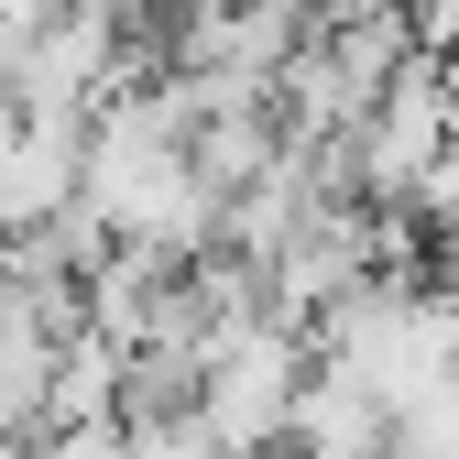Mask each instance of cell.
I'll return each instance as SVG.
<instances>
[{
  "label": "cell",
  "mask_w": 459,
  "mask_h": 459,
  "mask_svg": "<svg viewBox=\"0 0 459 459\" xmlns=\"http://www.w3.org/2000/svg\"><path fill=\"white\" fill-rule=\"evenodd\" d=\"M405 12H416L427 44H459V0H405Z\"/></svg>",
  "instance_id": "6da1fadb"
}]
</instances>
